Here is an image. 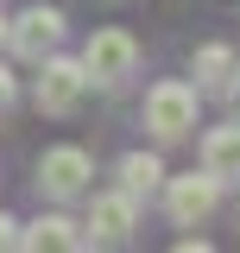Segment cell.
<instances>
[{"mask_svg":"<svg viewBox=\"0 0 240 253\" xmlns=\"http://www.w3.org/2000/svg\"><path fill=\"white\" fill-rule=\"evenodd\" d=\"M82 70H89V83H101V89H126V76L139 70V38L133 32H95L89 38V51H82Z\"/></svg>","mask_w":240,"mask_h":253,"instance_id":"2","label":"cell"},{"mask_svg":"<svg viewBox=\"0 0 240 253\" xmlns=\"http://www.w3.org/2000/svg\"><path fill=\"white\" fill-rule=\"evenodd\" d=\"M6 44H13L26 63L51 57V51L63 44V13H57V6H26L19 19H6Z\"/></svg>","mask_w":240,"mask_h":253,"instance_id":"5","label":"cell"},{"mask_svg":"<svg viewBox=\"0 0 240 253\" xmlns=\"http://www.w3.org/2000/svg\"><path fill=\"white\" fill-rule=\"evenodd\" d=\"M0 44H6V19H0Z\"/></svg>","mask_w":240,"mask_h":253,"instance_id":"15","label":"cell"},{"mask_svg":"<svg viewBox=\"0 0 240 253\" xmlns=\"http://www.w3.org/2000/svg\"><path fill=\"white\" fill-rule=\"evenodd\" d=\"M228 95H234V101H240V63H234V83H228Z\"/></svg>","mask_w":240,"mask_h":253,"instance_id":"14","label":"cell"},{"mask_svg":"<svg viewBox=\"0 0 240 253\" xmlns=\"http://www.w3.org/2000/svg\"><path fill=\"white\" fill-rule=\"evenodd\" d=\"M89 152L82 146H51V152L38 158V190L51 196V203H70V196H82L89 190Z\"/></svg>","mask_w":240,"mask_h":253,"instance_id":"6","label":"cell"},{"mask_svg":"<svg viewBox=\"0 0 240 253\" xmlns=\"http://www.w3.org/2000/svg\"><path fill=\"white\" fill-rule=\"evenodd\" d=\"M202 171L221 177V184L240 177V126H209L202 133Z\"/></svg>","mask_w":240,"mask_h":253,"instance_id":"9","label":"cell"},{"mask_svg":"<svg viewBox=\"0 0 240 253\" xmlns=\"http://www.w3.org/2000/svg\"><path fill=\"white\" fill-rule=\"evenodd\" d=\"M19 247L32 253H70V247H82V228L70 215H38L32 228H19Z\"/></svg>","mask_w":240,"mask_h":253,"instance_id":"8","label":"cell"},{"mask_svg":"<svg viewBox=\"0 0 240 253\" xmlns=\"http://www.w3.org/2000/svg\"><path fill=\"white\" fill-rule=\"evenodd\" d=\"M0 247H19V221L13 215H0Z\"/></svg>","mask_w":240,"mask_h":253,"instance_id":"13","label":"cell"},{"mask_svg":"<svg viewBox=\"0 0 240 253\" xmlns=\"http://www.w3.org/2000/svg\"><path fill=\"white\" fill-rule=\"evenodd\" d=\"M133 221H139V196H126V190H108V196H95L89 203V221H82V247H120V241H133Z\"/></svg>","mask_w":240,"mask_h":253,"instance_id":"4","label":"cell"},{"mask_svg":"<svg viewBox=\"0 0 240 253\" xmlns=\"http://www.w3.org/2000/svg\"><path fill=\"white\" fill-rule=\"evenodd\" d=\"M13 101H19V76H13V70L0 63V121L13 114Z\"/></svg>","mask_w":240,"mask_h":253,"instance_id":"12","label":"cell"},{"mask_svg":"<svg viewBox=\"0 0 240 253\" xmlns=\"http://www.w3.org/2000/svg\"><path fill=\"white\" fill-rule=\"evenodd\" d=\"M146 126H152V139H190L196 133V89L190 83H158V89L146 95Z\"/></svg>","mask_w":240,"mask_h":253,"instance_id":"3","label":"cell"},{"mask_svg":"<svg viewBox=\"0 0 240 253\" xmlns=\"http://www.w3.org/2000/svg\"><path fill=\"white\" fill-rule=\"evenodd\" d=\"M38 89H32V101H38V114H51V121H63V114H76L82 108V95H89V70H82V57H38Z\"/></svg>","mask_w":240,"mask_h":253,"instance_id":"1","label":"cell"},{"mask_svg":"<svg viewBox=\"0 0 240 253\" xmlns=\"http://www.w3.org/2000/svg\"><path fill=\"white\" fill-rule=\"evenodd\" d=\"M234 83V51L228 44H202L196 51V95L202 89H228Z\"/></svg>","mask_w":240,"mask_h":253,"instance_id":"11","label":"cell"},{"mask_svg":"<svg viewBox=\"0 0 240 253\" xmlns=\"http://www.w3.org/2000/svg\"><path fill=\"white\" fill-rule=\"evenodd\" d=\"M215 203H221V177H209V171H190V177H171V184H164V209H171L177 228L209 221Z\"/></svg>","mask_w":240,"mask_h":253,"instance_id":"7","label":"cell"},{"mask_svg":"<svg viewBox=\"0 0 240 253\" xmlns=\"http://www.w3.org/2000/svg\"><path fill=\"white\" fill-rule=\"evenodd\" d=\"M158 184H164V165L152 152H126L120 158V190H126V196H152Z\"/></svg>","mask_w":240,"mask_h":253,"instance_id":"10","label":"cell"}]
</instances>
